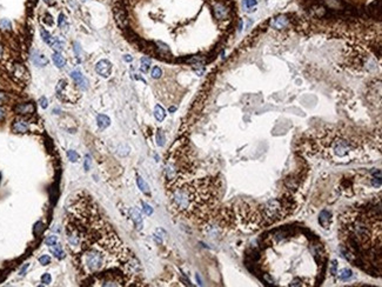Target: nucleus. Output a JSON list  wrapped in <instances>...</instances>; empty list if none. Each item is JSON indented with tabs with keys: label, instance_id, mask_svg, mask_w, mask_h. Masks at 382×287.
<instances>
[{
	"label": "nucleus",
	"instance_id": "f03ea898",
	"mask_svg": "<svg viewBox=\"0 0 382 287\" xmlns=\"http://www.w3.org/2000/svg\"><path fill=\"white\" fill-rule=\"evenodd\" d=\"M214 184L209 179L178 181L169 188V201L178 213L192 215L212 204Z\"/></svg>",
	"mask_w": 382,
	"mask_h": 287
},
{
	"label": "nucleus",
	"instance_id": "412c9836",
	"mask_svg": "<svg viewBox=\"0 0 382 287\" xmlns=\"http://www.w3.org/2000/svg\"><path fill=\"white\" fill-rule=\"evenodd\" d=\"M40 34H41V38H43V40H44L46 44L52 45L54 38H52V35H51V34H49L46 29H44V28L40 29Z\"/></svg>",
	"mask_w": 382,
	"mask_h": 287
},
{
	"label": "nucleus",
	"instance_id": "473e14b6",
	"mask_svg": "<svg viewBox=\"0 0 382 287\" xmlns=\"http://www.w3.org/2000/svg\"><path fill=\"white\" fill-rule=\"evenodd\" d=\"M142 206H144V207H142V208H144V212H145L147 215H150V214L153 213V208L150 207V205H147L146 202H142Z\"/></svg>",
	"mask_w": 382,
	"mask_h": 287
},
{
	"label": "nucleus",
	"instance_id": "9b49d317",
	"mask_svg": "<svg viewBox=\"0 0 382 287\" xmlns=\"http://www.w3.org/2000/svg\"><path fill=\"white\" fill-rule=\"evenodd\" d=\"M130 217L131 219L133 220V223L135 225V227L138 229L142 228V225H144V221H142V217H141V213L138 211L136 208H131L130 209Z\"/></svg>",
	"mask_w": 382,
	"mask_h": 287
},
{
	"label": "nucleus",
	"instance_id": "a19ab883",
	"mask_svg": "<svg viewBox=\"0 0 382 287\" xmlns=\"http://www.w3.org/2000/svg\"><path fill=\"white\" fill-rule=\"evenodd\" d=\"M124 60H125V61H127V63H131L132 60H133V58H132L131 55H128V54H126L125 57H124Z\"/></svg>",
	"mask_w": 382,
	"mask_h": 287
},
{
	"label": "nucleus",
	"instance_id": "9d476101",
	"mask_svg": "<svg viewBox=\"0 0 382 287\" xmlns=\"http://www.w3.org/2000/svg\"><path fill=\"white\" fill-rule=\"evenodd\" d=\"M71 77L72 79L74 80V83L79 85V87L81 88V90H86L88 86V81L86 80V78L82 75L81 72H79V71H73L72 73H71Z\"/></svg>",
	"mask_w": 382,
	"mask_h": 287
},
{
	"label": "nucleus",
	"instance_id": "ea45409f",
	"mask_svg": "<svg viewBox=\"0 0 382 287\" xmlns=\"http://www.w3.org/2000/svg\"><path fill=\"white\" fill-rule=\"evenodd\" d=\"M5 100H6V94L4 92H1V91H0V104H3Z\"/></svg>",
	"mask_w": 382,
	"mask_h": 287
},
{
	"label": "nucleus",
	"instance_id": "ddd939ff",
	"mask_svg": "<svg viewBox=\"0 0 382 287\" xmlns=\"http://www.w3.org/2000/svg\"><path fill=\"white\" fill-rule=\"evenodd\" d=\"M319 223L321 224V226H322L323 228H328L329 224H330V213L327 212V211H322V212L320 213Z\"/></svg>",
	"mask_w": 382,
	"mask_h": 287
},
{
	"label": "nucleus",
	"instance_id": "f3484780",
	"mask_svg": "<svg viewBox=\"0 0 382 287\" xmlns=\"http://www.w3.org/2000/svg\"><path fill=\"white\" fill-rule=\"evenodd\" d=\"M287 25H288V19L283 15V17H279V18H276V19L274 20L273 27H274V28H278V29H281V28H285Z\"/></svg>",
	"mask_w": 382,
	"mask_h": 287
},
{
	"label": "nucleus",
	"instance_id": "bb28decb",
	"mask_svg": "<svg viewBox=\"0 0 382 287\" xmlns=\"http://www.w3.org/2000/svg\"><path fill=\"white\" fill-rule=\"evenodd\" d=\"M156 144L159 145V146H164L165 144V136L162 131H158L156 133Z\"/></svg>",
	"mask_w": 382,
	"mask_h": 287
},
{
	"label": "nucleus",
	"instance_id": "79ce46f5",
	"mask_svg": "<svg viewBox=\"0 0 382 287\" xmlns=\"http://www.w3.org/2000/svg\"><path fill=\"white\" fill-rule=\"evenodd\" d=\"M27 267H28V264H26V265H25L24 267L21 268V269H20V274H21V275H23V274H24V272L25 271H26V269H27Z\"/></svg>",
	"mask_w": 382,
	"mask_h": 287
},
{
	"label": "nucleus",
	"instance_id": "5701e85b",
	"mask_svg": "<svg viewBox=\"0 0 382 287\" xmlns=\"http://www.w3.org/2000/svg\"><path fill=\"white\" fill-rule=\"evenodd\" d=\"M352 275H353V273H352L350 269H348V268H344V269H341V272L339 274V278H340L341 280H348Z\"/></svg>",
	"mask_w": 382,
	"mask_h": 287
},
{
	"label": "nucleus",
	"instance_id": "e433bc0d",
	"mask_svg": "<svg viewBox=\"0 0 382 287\" xmlns=\"http://www.w3.org/2000/svg\"><path fill=\"white\" fill-rule=\"evenodd\" d=\"M89 162H91V160H89V156H86V158H85V170L86 171L89 170Z\"/></svg>",
	"mask_w": 382,
	"mask_h": 287
},
{
	"label": "nucleus",
	"instance_id": "aec40b11",
	"mask_svg": "<svg viewBox=\"0 0 382 287\" xmlns=\"http://www.w3.org/2000/svg\"><path fill=\"white\" fill-rule=\"evenodd\" d=\"M136 184L139 186V188L141 190V192H144L145 194H150V186L146 184V181L141 178V177H138L136 178Z\"/></svg>",
	"mask_w": 382,
	"mask_h": 287
},
{
	"label": "nucleus",
	"instance_id": "7c9ffc66",
	"mask_svg": "<svg viewBox=\"0 0 382 287\" xmlns=\"http://www.w3.org/2000/svg\"><path fill=\"white\" fill-rule=\"evenodd\" d=\"M39 263L41 264V265H44V266H46V265H48L51 263V258H49L48 255H41L39 258Z\"/></svg>",
	"mask_w": 382,
	"mask_h": 287
},
{
	"label": "nucleus",
	"instance_id": "0eeeda50",
	"mask_svg": "<svg viewBox=\"0 0 382 287\" xmlns=\"http://www.w3.org/2000/svg\"><path fill=\"white\" fill-rule=\"evenodd\" d=\"M14 112L20 115H27L35 112V106L32 102H26V104H18L14 107Z\"/></svg>",
	"mask_w": 382,
	"mask_h": 287
},
{
	"label": "nucleus",
	"instance_id": "7ed1b4c3",
	"mask_svg": "<svg viewBox=\"0 0 382 287\" xmlns=\"http://www.w3.org/2000/svg\"><path fill=\"white\" fill-rule=\"evenodd\" d=\"M285 211L286 209L282 205V201H280V200H269L263 205L262 217H263V220L266 223L271 224V223H274L276 220L283 218L282 215L285 213Z\"/></svg>",
	"mask_w": 382,
	"mask_h": 287
},
{
	"label": "nucleus",
	"instance_id": "423d86ee",
	"mask_svg": "<svg viewBox=\"0 0 382 287\" xmlns=\"http://www.w3.org/2000/svg\"><path fill=\"white\" fill-rule=\"evenodd\" d=\"M112 71V64L107 60H100L95 65V72L104 78H108Z\"/></svg>",
	"mask_w": 382,
	"mask_h": 287
},
{
	"label": "nucleus",
	"instance_id": "a211bd4d",
	"mask_svg": "<svg viewBox=\"0 0 382 287\" xmlns=\"http://www.w3.org/2000/svg\"><path fill=\"white\" fill-rule=\"evenodd\" d=\"M97 122H98V126L100 127V128H106V127L110 126L111 120H110V118L107 117V115L100 114V115H98V118H97Z\"/></svg>",
	"mask_w": 382,
	"mask_h": 287
},
{
	"label": "nucleus",
	"instance_id": "a18cd8bd",
	"mask_svg": "<svg viewBox=\"0 0 382 287\" xmlns=\"http://www.w3.org/2000/svg\"><path fill=\"white\" fill-rule=\"evenodd\" d=\"M45 1H46V3H48V0H45Z\"/></svg>",
	"mask_w": 382,
	"mask_h": 287
},
{
	"label": "nucleus",
	"instance_id": "f257e3e1",
	"mask_svg": "<svg viewBox=\"0 0 382 287\" xmlns=\"http://www.w3.org/2000/svg\"><path fill=\"white\" fill-rule=\"evenodd\" d=\"M66 239L79 271L92 277H119L113 269L116 263L130 264L131 257L124 243L102 218L89 197L79 194L67 208Z\"/></svg>",
	"mask_w": 382,
	"mask_h": 287
},
{
	"label": "nucleus",
	"instance_id": "f8f14e48",
	"mask_svg": "<svg viewBox=\"0 0 382 287\" xmlns=\"http://www.w3.org/2000/svg\"><path fill=\"white\" fill-rule=\"evenodd\" d=\"M32 61L34 63V65H37L39 67H43V66H46L48 64V60L45 57L44 54L39 53L38 51H34L33 54H32Z\"/></svg>",
	"mask_w": 382,
	"mask_h": 287
},
{
	"label": "nucleus",
	"instance_id": "c9c22d12",
	"mask_svg": "<svg viewBox=\"0 0 382 287\" xmlns=\"http://www.w3.org/2000/svg\"><path fill=\"white\" fill-rule=\"evenodd\" d=\"M336 267H338V264H336V261H335V260H334V261H332V267H330V272H332V274H336Z\"/></svg>",
	"mask_w": 382,
	"mask_h": 287
},
{
	"label": "nucleus",
	"instance_id": "2f4dec72",
	"mask_svg": "<svg viewBox=\"0 0 382 287\" xmlns=\"http://www.w3.org/2000/svg\"><path fill=\"white\" fill-rule=\"evenodd\" d=\"M66 26H67V24H66V17L61 13V14L59 15V27L64 28V27H66Z\"/></svg>",
	"mask_w": 382,
	"mask_h": 287
},
{
	"label": "nucleus",
	"instance_id": "dca6fc26",
	"mask_svg": "<svg viewBox=\"0 0 382 287\" xmlns=\"http://www.w3.org/2000/svg\"><path fill=\"white\" fill-rule=\"evenodd\" d=\"M13 73H14V75L17 78L21 79V80L26 78V75H27L26 68H25L23 65H20V64H17L14 66V72H13Z\"/></svg>",
	"mask_w": 382,
	"mask_h": 287
},
{
	"label": "nucleus",
	"instance_id": "cd10ccee",
	"mask_svg": "<svg viewBox=\"0 0 382 287\" xmlns=\"http://www.w3.org/2000/svg\"><path fill=\"white\" fill-rule=\"evenodd\" d=\"M67 156H68V159L72 161V162H77L78 159H79V154H78L75 151H68L67 152Z\"/></svg>",
	"mask_w": 382,
	"mask_h": 287
},
{
	"label": "nucleus",
	"instance_id": "393cba45",
	"mask_svg": "<svg viewBox=\"0 0 382 287\" xmlns=\"http://www.w3.org/2000/svg\"><path fill=\"white\" fill-rule=\"evenodd\" d=\"M257 5V0H243V6L247 8L248 12H253L254 6Z\"/></svg>",
	"mask_w": 382,
	"mask_h": 287
},
{
	"label": "nucleus",
	"instance_id": "6e6552de",
	"mask_svg": "<svg viewBox=\"0 0 382 287\" xmlns=\"http://www.w3.org/2000/svg\"><path fill=\"white\" fill-rule=\"evenodd\" d=\"M367 13L373 19H381V0H376L368 6Z\"/></svg>",
	"mask_w": 382,
	"mask_h": 287
},
{
	"label": "nucleus",
	"instance_id": "6ab92c4d",
	"mask_svg": "<svg viewBox=\"0 0 382 287\" xmlns=\"http://www.w3.org/2000/svg\"><path fill=\"white\" fill-rule=\"evenodd\" d=\"M154 117L155 119L158 120V121H162L166 117V112H165V110L162 107L160 106V105H156L154 108Z\"/></svg>",
	"mask_w": 382,
	"mask_h": 287
},
{
	"label": "nucleus",
	"instance_id": "4468645a",
	"mask_svg": "<svg viewBox=\"0 0 382 287\" xmlns=\"http://www.w3.org/2000/svg\"><path fill=\"white\" fill-rule=\"evenodd\" d=\"M52 60H53V63L55 64V66L59 68L65 67V65H66V60H65V58H64L59 52L53 53V55H52Z\"/></svg>",
	"mask_w": 382,
	"mask_h": 287
},
{
	"label": "nucleus",
	"instance_id": "c85d7f7f",
	"mask_svg": "<svg viewBox=\"0 0 382 287\" xmlns=\"http://www.w3.org/2000/svg\"><path fill=\"white\" fill-rule=\"evenodd\" d=\"M57 241H58V238H57L55 235H49L48 238L45 240L46 245H47V246H49V247H51V246H53L54 243H57Z\"/></svg>",
	"mask_w": 382,
	"mask_h": 287
},
{
	"label": "nucleus",
	"instance_id": "1a4fd4ad",
	"mask_svg": "<svg viewBox=\"0 0 382 287\" xmlns=\"http://www.w3.org/2000/svg\"><path fill=\"white\" fill-rule=\"evenodd\" d=\"M28 128H29L28 122L26 121V120H23V119H17V120H14L13 125H12L13 132L14 133H20V134L28 132Z\"/></svg>",
	"mask_w": 382,
	"mask_h": 287
},
{
	"label": "nucleus",
	"instance_id": "20e7f679",
	"mask_svg": "<svg viewBox=\"0 0 382 287\" xmlns=\"http://www.w3.org/2000/svg\"><path fill=\"white\" fill-rule=\"evenodd\" d=\"M332 150H333V153L335 156H347L350 150H352V144L350 141L346 140V139H342V138H339V139H335L332 144Z\"/></svg>",
	"mask_w": 382,
	"mask_h": 287
},
{
	"label": "nucleus",
	"instance_id": "a878e982",
	"mask_svg": "<svg viewBox=\"0 0 382 287\" xmlns=\"http://www.w3.org/2000/svg\"><path fill=\"white\" fill-rule=\"evenodd\" d=\"M51 46H52V49H53L55 52H59V53H60V52L63 51V49H64V44L61 43V41H59L58 39H54Z\"/></svg>",
	"mask_w": 382,
	"mask_h": 287
},
{
	"label": "nucleus",
	"instance_id": "58836bf2",
	"mask_svg": "<svg viewBox=\"0 0 382 287\" xmlns=\"http://www.w3.org/2000/svg\"><path fill=\"white\" fill-rule=\"evenodd\" d=\"M5 115H6V111H5V108H4V107H1V106H0V120H3V119H4V118H5Z\"/></svg>",
	"mask_w": 382,
	"mask_h": 287
},
{
	"label": "nucleus",
	"instance_id": "f704fd0d",
	"mask_svg": "<svg viewBox=\"0 0 382 287\" xmlns=\"http://www.w3.org/2000/svg\"><path fill=\"white\" fill-rule=\"evenodd\" d=\"M39 102H40V106L43 107V108H46V107L48 106V101H47V99H46L45 97H41V98H40Z\"/></svg>",
	"mask_w": 382,
	"mask_h": 287
},
{
	"label": "nucleus",
	"instance_id": "37998d69",
	"mask_svg": "<svg viewBox=\"0 0 382 287\" xmlns=\"http://www.w3.org/2000/svg\"><path fill=\"white\" fill-rule=\"evenodd\" d=\"M3 53H4V47H3V45L0 44V59L3 58Z\"/></svg>",
	"mask_w": 382,
	"mask_h": 287
},
{
	"label": "nucleus",
	"instance_id": "72a5a7b5",
	"mask_svg": "<svg viewBox=\"0 0 382 287\" xmlns=\"http://www.w3.org/2000/svg\"><path fill=\"white\" fill-rule=\"evenodd\" d=\"M51 280H52V278H51V275H49L48 273H45L44 275L41 277V281L44 282V284H46V285L51 284Z\"/></svg>",
	"mask_w": 382,
	"mask_h": 287
},
{
	"label": "nucleus",
	"instance_id": "c756f323",
	"mask_svg": "<svg viewBox=\"0 0 382 287\" xmlns=\"http://www.w3.org/2000/svg\"><path fill=\"white\" fill-rule=\"evenodd\" d=\"M161 74H162V72H161L160 67H154L152 69V77L154 79H159L161 77Z\"/></svg>",
	"mask_w": 382,
	"mask_h": 287
},
{
	"label": "nucleus",
	"instance_id": "4be33fe9",
	"mask_svg": "<svg viewBox=\"0 0 382 287\" xmlns=\"http://www.w3.org/2000/svg\"><path fill=\"white\" fill-rule=\"evenodd\" d=\"M150 59L147 58V57H144V58L141 59V72H144V73H147L148 72V69H150Z\"/></svg>",
	"mask_w": 382,
	"mask_h": 287
},
{
	"label": "nucleus",
	"instance_id": "4c0bfd02",
	"mask_svg": "<svg viewBox=\"0 0 382 287\" xmlns=\"http://www.w3.org/2000/svg\"><path fill=\"white\" fill-rule=\"evenodd\" d=\"M74 51H75V54L78 55V58H80V47H79L78 43H74Z\"/></svg>",
	"mask_w": 382,
	"mask_h": 287
},
{
	"label": "nucleus",
	"instance_id": "2eb2a0df",
	"mask_svg": "<svg viewBox=\"0 0 382 287\" xmlns=\"http://www.w3.org/2000/svg\"><path fill=\"white\" fill-rule=\"evenodd\" d=\"M51 252L53 253V255L58 259H63L65 258V253H64L63 248H61V245L60 243H54L53 246H51Z\"/></svg>",
	"mask_w": 382,
	"mask_h": 287
},
{
	"label": "nucleus",
	"instance_id": "b1692460",
	"mask_svg": "<svg viewBox=\"0 0 382 287\" xmlns=\"http://www.w3.org/2000/svg\"><path fill=\"white\" fill-rule=\"evenodd\" d=\"M0 28L3 31H10L12 28V24L8 19H1L0 20Z\"/></svg>",
	"mask_w": 382,
	"mask_h": 287
},
{
	"label": "nucleus",
	"instance_id": "39448f33",
	"mask_svg": "<svg viewBox=\"0 0 382 287\" xmlns=\"http://www.w3.org/2000/svg\"><path fill=\"white\" fill-rule=\"evenodd\" d=\"M114 17H115L116 24L120 28H126L127 25H128V19H127V13H126V10L122 7V6L119 4V6H116L114 8Z\"/></svg>",
	"mask_w": 382,
	"mask_h": 287
},
{
	"label": "nucleus",
	"instance_id": "c03bdc74",
	"mask_svg": "<svg viewBox=\"0 0 382 287\" xmlns=\"http://www.w3.org/2000/svg\"><path fill=\"white\" fill-rule=\"evenodd\" d=\"M169 111H171V112H174V111H175V107H171V108H169Z\"/></svg>",
	"mask_w": 382,
	"mask_h": 287
}]
</instances>
